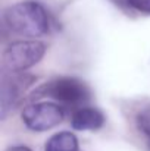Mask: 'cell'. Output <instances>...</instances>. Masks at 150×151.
Masks as SVG:
<instances>
[{
  "label": "cell",
  "instance_id": "6da1fadb",
  "mask_svg": "<svg viewBox=\"0 0 150 151\" xmlns=\"http://www.w3.org/2000/svg\"><path fill=\"white\" fill-rule=\"evenodd\" d=\"M3 21L9 29L24 37H40L50 28L46 9L33 0L19 1L3 12Z\"/></svg>",
  "mask_w": 150,
  "mask_h": 151
},
{
  "label": "cell",
  "instance_id": "7a4b0ae2",
  "mask_svg": "<svg viewBox=\"0 0 150 151\" xmlns=\"http://www.w3.org/2000/svg\"><path fill=\"white\" fill-rule=\"evenodd\" d=\"M38 94L40 97L47 96L65 106H69V107L72 106V107L80 109V107H84L83 104H86L90 100L91 91L84 81L74 76H63L46 84L43 88L38 90Z\"/></svg>",
  "mask_w": 150,
  "mask_h": 151
},
{
  "label": "cell",
  "instance_id": "3957f363",
  "mask_svg": "<svg viewBox=\"0 0 150 151\" xmlns=\"http://www.w3.org/2000/svg\"><path fill=\"white\" fill-rule=\"evenodd\" d=\"M46 53V44L41 41H15L3 51V68L9 72L25 70L38 63Z\"/></svg>",
  "mask_w": 150,
  "mask_h": 151
},
{
  "label": "cell",
  "instance_id": "277c9868",
  "mask_svg": "<svg viewBox=\"0 0 150 151\" xmlns=\"http://www.w3.org/2000/svg\"><path fill=\"white\" fill-rule=\"evenodd\" d=\"M63 119V110L54 103H37L24 109L22 120L27 128L41 132L54 128Z\"/></svg>",
  "mask_w": 150,
  "mask_h": 151
},
{
  "label": "cell",
  "instance_id": "5b68a950",
  "mask_svg": "<svg viewBox=\"0 0 150 151\" xmlns=\"http://www.w3.org/2000/svg\"><path fill=\"white\" fill-rule=\"evenodd\" d=\"M104 114L96 107H80L71 116V125L77 131H96L103 126Z\"/></svg>",
  "mask_w": 150,
  "mask_h": 151
},
{
  "label": "cell",
  "instance_id": "8992f818",
  "mask_svg": "<svg viewBox=\"0 0 150 151\" xmlns=\"http://www.w3.org/2000/svg\"><path fill=\"white\" fill-rule=\"evenodd\" d=\"M46 151H78V139L71 132H59L47 141Z\"/></svg>",
  "mask_w": 150,
  "mask_h": 151
},
{
  "label": "cell",
  "instance_id": "52a82bcc",
  "mask_svg": "<svg viewBox=\"0 0 150 151\" xmlns=\"http://www.w3.org/2000/svg\"><path fill=\"white\" fill-rule=\"evenodd\" d=\"M137 126L150 139V104L143 107L138 111V114H137Z\"/></svg>",
  "mask_w": 150,
  "mask_h": 151
},
{
  "label": "cell",
  "instance_id": "ba28073f",
  "mask_svg": "<svg viewBox=\"0 0 150 151\" xmlns=\"http://www.w3.org/2000/svg\"><path fill=\"white\" fill-rule=\"evenodd\" d=\"M127 4L141 13H150V0H127Z\"/></svg>",
  "mask_w": 150,
  "mask_h": 151
},
{
  "label": "cell",
  "instance_id": "9c48e42d",
  "mask_svg": "<svg viewBox=\"0 0 150 151\" xmlns=\"http://www.w3.org/2000/svg\"><path fill=\"white\" fill-rule=\"evenodd\" d=\"M6 151H33V150H30L28 147H24V145H16V147H10V148H7Z\"/></svg>",
  "mask_w": 150,
  "mask_h": 151
},
{
  "label": "cell",
  "instance_id": "30bf717a",
  "mask_svg": "<svg viewBox=\"0 0 150 151\" xmlns=\"http://www.w3.org/2000/svg\"><path fill=\"white\" fill-rule=\"evenodd\" d=\"M116 4H121V6H124V4H127V0H113Z\"/></svg>",
  "mask_w": 150,
  "mask_h": 151
},
{
  "label": "cell",
  "instance_id": "8fae6325",
  "mask_svg": "<svg viewBox=\"0 0 150 151\" xmlns=\"http://www.w3.org/2000/svg\"><path fill=\"white\" fill-rule=\"evenodd\" d=\"M149 150H150V142H149Z\"/></svg>",
  "mask_w": 150,
  "mask_h": 151
}]
</instances>
